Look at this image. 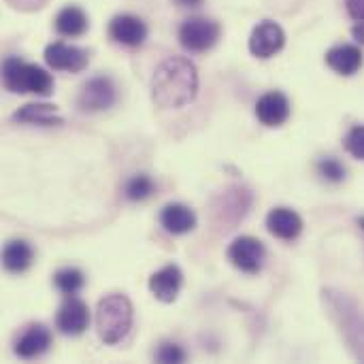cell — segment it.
Instances as JSON below:
<instances>
[{"mask_svg": "<svg viewBox=\"0 0 364 364\" xmlns=\"http://www.w3.org/2000/svg\"><path fill=\"white\" fill-rule=\"evenodd\" d=\"M198 94V73L196 66L183 58H166L154 73L151 98L158 107L177 109L190 105Z\"/></svg>", "mask_w": 364, "mask_h": 364, "instance_id": "obj_1", "label": "cell"}, {"mask_svg": "<svg viewBox=\"0 0 364 364\" xmlns=\"http://www.w3.org/2000/svg\"><path fill=\"white\" fill-rule=\"evenodd\" d=\"M132 303L124 294H109L98 303L96 331L107 346L119 343L132 328Z\"/></svg>", "mask_w": 364, "mask_h": 364, "instance_id": "obj_2", "label": "cell"}, {"mask_svg": "<svg viewBox=\"0 0 364 364\" xmlns=\"http://www.w3.org/2000/svg\"><path fill=\"white\" fill-rule=\"evenodd\" d=\"M2 81L9 92L15 94H36V96H49L53 92V79L51 75L36 66L26 64L19 58H6L2 66Z\"/></svg>", "mask_w": 364, "mask_h": 364, "instance_id": "obj_3", "label": "cell"}, {"mask_svg": "<svg viewBox=\"0 0 364 364\" xmlns=\"http://www.w3.org/2000/svg\"><path fill=\"white\" fill-rule=\"evenodd\" d=\"M220 38V26L209 17H190L179 28V43L183 49L200 53L211 49Z\"/></svg>", "mask_w": 364, "mask_h": 364, "instance_id": "obj_4", "label": "cell"}, {"mask_svg": "<svg viewBox=\"0 0 364 364\" xmlns=\"http://www.w3.org/2000/svg\"><path fill=\"white\" fill-rule=\"evenodd\" d=\"M264 258H267V250H264L262 241H258L256 237H239L228 247L230 264L247 275L260 273Z\"/></svg>", "mask_w": 364, "mask_h": 364, "instance_id": "obj_5", "label": "cell"}, {"mask_svg": "<svg viewBox=\"0 0 364 364\" xmlns=\"http://www.w3.org/2000/svg\"><path fill=\"white\" fill-rule=\"evenodd\" d=\"M117 92L109 77H94L90 79L77 96V107L87 113H98L115 105Z\"/></svg>", "mask_w": 364, "mask_h": 364, "instance_id": "obj_6", "label": "cell"}, {"mask_svg": "<svg viewBox=\"0 0 364 364\" xmlns=\"http://www.w3.org/2000/svg\"><path fill=\"white\" fill-rule=\"evenodd\" d=\"M284 45H286V32L279 23H275L271 19L260 21L250 36V51L262 60L279 53L284 49Z\"/></svg>", "mask_w": 364, "mask_h": 364, "instance_id": "obj_7", "label": "cell"}, {"mask_svg": "<svg viewBox=\"0 0 364 364\" xmlns=\"http://www.w3.org/2000/svg\"><path fill=\"white\" fill-rule=\"evenodd\" d=\"M87 326H90L87 305L77 296H68L55 314V328L66 337H79L85 333Z\"/></svg>", "mask_w": 364, "mask_h": 364, "instance_id": "obj_8", "label": "cell"}, {"mask_svg": "<svg viewBox=\"0 0 364 364\" xmlns=\"http://www.w3.org/2000/svg\"><path fill=\"white\" fill-rule=\"evenodd\" d=\"M45 62L53 70H68V73H79L87 66L90 58L87 51L66 45V43H51L45 47Z\"/></svg>", "mask_w": 364, "mask_h": 364, "instance_id": "obj_9", "label": "cell"}, {"mask_svg": "<svg viewBox=\"0 0 364 364\" xmlns=\"http://www.w3.org/2000/svg\"><path fill=\"white\" fill-rule=\"evenodd\" d=\"M109 36L126 47H139L147 38V26L136 15H115L109 23Z\"/></svg>", "mask_w": 364, "mask_h": 364, "instance_id": "obj_10", "label": "cell"}, {"mask_svg": "<svg viewBox=\"0 0 364 364\" xmlns=\"http://www.w3.org/2000/svg\"><path fill=\"white\" fill-rule=\"evenodd\" d=\"M256 117L264 126L277 128V126L286 124V119L290 117V100L282 92H269V94L258 98V102H256Z\"/></svg>", "mask_w": 364, "mask_h": 364, "instance_id": "obj_11", "label": "cell"}, {"mask_svg": "<svg viewBox=\"0 0 364 364\" xmlns=\"http://www.w3.org/2000/svg\"><path fill=\"white\" fill-rule=\"evenodd\" d=\"M267 230L282 241H294L303 232V220L288 207H275L267 215Z\"/></svg>", "mask_w": 364, "mask_h": 364, "instance_id": "obj_12", "label": "cell"}, {"mask_svg": "<svg viewBox=\"0 0 364 364\" xmlns=\"http://www.w3.org/2000/svg\"><path fill=\"white\" fill-rule=\"evenodd\" d=\"M181 286H183V273L175 264H166L149 277V290L162 303H173Z\"/></svg>", "mask_w": 364, "mask_h": 364, "instance_id": "obj_13", "label": "cell"}, {"mask_svg": "<svg viewBox=\"0 0 364 364\" xmlns=\"http://www.w3.org/2000/svg\"><path fill=\"white\" fill-rule=\"evenodd\" d=\"M51 346V333L43 324H32L23 331V335L15 343V354L23 360L43 356Z\"/></svg>", "mask_w": 364, "mask_h": 364, "instance_id": "obj_14", "label": "cell"}, {"mask_svg": "<svg viewBox=\"0 0 364 364\" xmlns=\"http://www.w3.org/2000/svg\"><path fill=\"white\" fill-rule=\"evenodd\" d=\"M160 224L171 235H188L196 228V213L181 203H171L160 211Z\"/></svg>", "mask_w": 364, "mask_h": 364, "instance_id": "obj_15", "label": "cell"}, {"mask_svg": "<svg viewBox=\"0 0 364 364\" xmlns=\"http://www.w3.org/2000/svg\"><path fill=\"white\" fill-rule=\"evenodd\" d=\"M326 64L343 77H350L363 66V51L356 45H339L326 53Z\"/></svg>", "mask_w": 364, "mask_h": 364, "instance_id": "obj_16", "label": "cell"}, {"mask_svg": "<svg viewBox=\"0 0 364 364\" xmlns=\"http://www.w3.org/2000/svg\"><path fill=\"white\" fill-rule=\"evenodd\" d=\"M34 260V250L30 247L28 241L15 239L9 241L2 250V264L9 273H23L32 267Z\"/></svg>", "mask_w": 364, "mask_h": 364, "instance_id": "obj_17", "label": "cell"}, {"mask_svg": "<svg viewBox=\"0 0 364 364\" xmlns=\"http://www.w3.org/2000/svg\"><path fill=\"white\" fill-rule=\"evenodd\" d=\"M55 30L62 36H81L87 30V15L79 6H64L55 15Z\"/></svg>", "mask_w": 364, "mask_h": 364, "instance_id": "obj_18", "label": "cell"}, {"mask_svg": "<svg viewBox=\"0 0 364 364\" xmlns=\"http://www.w3.org/2000/svg\"><path fill=\"white\" fill-rule=\"evenodd\" d=\"M13 117L17 122L41 124V126H58V124H62V117L58 115V109L53 105H26Z\"/></svg>", "mask_w": 364, "mask_h": 364, "instance_id": "obj_19", "label": "cell"}, {"mask_svg": "<svg viewBox=\"0 0 364 364\" xmlns=\"http://www.w3.org/2000/svg\"><path fill=\"white\" fill-rule=\"evenodd\" d=\"M53 286L66 294V296H75L83 286H85V277L79 269L75 267H66V269H60L55 275H53Z\"/></svg>", "mask_w": 364, "mask_h": 364, "instance_id": "obj_20", "label": "cell"}, {"mask_svg": "<svg viewBox=\"0 0 364 364\" xmlns=\"http://www.w3.org/2000/svg\"><path fill=\"white\" fill-rule=\"evenodd\" d=\"M154 194V181L147 175H134L124 186V196L132 203L145 200Z\"/></svg>", "mask_w": 364, "mask_h": 364, "instance_id": "obj_21", "label": "cell"}, {"mask_svg": "<svg viewBox=\"0 0 364 364\" xmlns=\"http://www.w3.org/2000/svg\"><path fill=\"white\" fill-rule=\"evenodd\" d=\"M318 173L331 183H341L346 179V166L337 158H322L318 162Z\"/></svg>", "mask_w": 364, "mask_h": 364, "instance_id": "obj_22", "label": "cell"}, {"mask_svg": "<svg viewBox=\"0 0 364 364\" xmlns=\"http://www.w3.org/2000/svg\"><path fill=\"white\" fill-rule=\"evenodd\" d=\"M346 149L350 156L364 160V126H354L346 136Z\"/></svg>", "mask_w": 364, "mask_h": 364, "instance_id": "obj_23", "label": "cell"}, {"mask_svg": "<svg viewBox=\"0 0 364 364\" xmlns=\"http://www.w3.org/2000/svg\"><path fill=\"white\" fill-rule=\"evenodd\" d=\"M156 360L158 363H183L186 360V352L177 346V343H162L156 352Z\"/></svg>", "mask_w": 364, "mask_h": 364, "instance_id": "obj_24", "label": "cell"}, {"mask_svg": "<svg viewBox=\"0 0 364 364\" xmlns=\"http://www.w3.org/2000/svg\"><path fill=\"white\" fill-rule=\"evenodd\" d=\"M346 6L356 23H364V0H346Z\"/></svg>", "mask_w": 364, "mask_h": 364, "instance_id": "obj_25", "label": "cell"}, {"mask_svg": "<svg viewBox=\"0 0 364 364\" xmlns=\"http://www.w3.org/2000/svg\"><path fill=\"white\" fill-rule=\"evenodd\" d=\"M352 32H354L356 41H360V43H364V23H356Z\"/></svg>", "mask_w": 364, "mask_h": 364, "instance_id": "obj_26", "label": "cell"}, {"mask_svg": "<svg viewBox=\"0 0 364 364\" xmlns=\"http://www.w3.org/2000/svg\"><path fill=\"white\" fill-rule=\"evenodd\" d=\"M177 4H181V6H196V4H200L203 0H175Z\"/></svg>", "mask_w": 364, "mask_h": 364, "instance_id": "obj_27", "label": "cell"}]
</instances>
